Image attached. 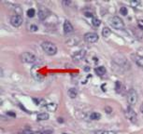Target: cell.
Segmentation results:
<instances>
[{"instance_id":"1","label":"cell","mask_w":143,"mask_h":134,"mask_svg":"<svg viewBox=\"0 0 143 134\" xmlns=\"http://www.w3.org/2000/svg\"><path fill=\"white\" fill-rule=\"evenodd\" d=\"M41 48L44 51L46 52V54L48 55H55L57 53V48L56 46L49 41H44L41 43Z\"/></svg>"},{"instance_id":"2","label":"cell","mask_w":143,"mask_h":134,"mask_svg":"<svg viewBox=\"0 0 143 134\" xmlns=\"http://www.w3.org/2000/svg\"><path fill=\"white\" fill-rule=\"evenodd\" d=\"M109 24L114 28V29H117V30H123L124 28V21L120 18L119 16H113L111 17L109 21Z\"/></svg>"},{"instance_id":"3","label":"cell","mask_w":143,"mask_h":134,"mask_svg":"<svg viewBox=\"0 0 143 134\" xmlns=\"http://www.w3.org/2000/svg\"><path fill=\"white\" fill-rule=\"evenodd\" d=\"M124 115H125V117H126L131 123H133V124L137 123V121H138V116H137V114H136L135 110L133 109L131 106H128L126 109H125V111H124Z\"/></svg>"},{"instance_id":"4","label":"cell","mask_w":143,"mask_h":134,"mask_svg":"<svg viewBox=\"0 0 143 134\" xmlns=\"http://www.w3.org/2000/svg\"><path fill=\"white\" fill-rule=\"evenodd\" d=\"M21 59L25 63H34L37 61V57L31 52H24L21 55Z\"/></svg>"},{"instance_id":"5","label":"cell","mask_w":143,"mask_h":134,"mask_svg":"<svg viewBox=\"0 0 143 134\" xmlns=\"http://www.w3.org/2000/svg\"><path fill=\"white\" fill-rule=\"evenodd\" d=\"M138 101V93L135 90H130L127 94V102L129 105H135Z\"/></svg>"},{"instance_id":"6","label":"cell","mask_w":143,"mask_h":134,"mask_svg":"<svg viewBox=\"0 0 143 134\" xmlns=\"http://www.w3.org/2000/svg\"><path fill=\"white\" fill-rule=\"evenodd\" d=\"M23 22H24L23 17L20 14H15L10 18V23L14 27H20L22 25Z\"/></svg>"},{"instance_id":"7","label":"cell","mask_w":143,"mask_h":134,"mask_svg":"<svg viewBox=\"0 0 143 134\" xmlns=\"http://www.w3.org/2000/svg\"><path fill=\"white\" fill-rule=\"evenodd\" d=\"M98 38L99 37H98V35L96 33L90 32V33H87L84 35V39L89 43H95V42L98 41Z\"/></svg>"},{"instance_id":"8","label":"cell","mask_w":143,"mask_h":134,"mask_svg":"<svg viewBox=\"0 0 143 134\" xmlns=\"http://www.w3.org/2000/svg\"><path fill=\"white\" fill-rule=\"evenodd\" d=\"M86 55V50L85 49H81V50H78V51L74 52V54L72 55V59L76 62H79V61H81L85 57Z\"/></svg>"},{"instance_id":"9","label":"cell","mask_w":143,"mask_h":134,"mask_svg":"<svg viewBox=\"0 0 143 134\" xmlns=\"http://www.w3.org/2000/svg\"><path fill=\"white\" fill-rule=\"evenodd\" d=\"M38 15V19L40 20V21H44L46 18H48L49 17V15H50V11H49L46 8L42 7V8H39Z\"/></svg>"},{"instance_id":"10","label":"cell","mask_w":143,"mask_h":134,"mask_svg":"<svg viewBox=\"0 0 143 134\" xmlns=\"http://www.w3.org/2000/svg\"><path fill=\"white\" fill-rule=\"evenodd\" d=\"M114 62L118 64V65H120V66H122V67H124L125 64L126 65H128V63H127V61H126V59L124 57H123L122 55H117V59H114Z\"/></svg>"},{"instance_id":"11","label":"cell","mask_w":143,"mask_h":134,"mask_svg":"<svg viewBox=\"0 0 143 134\" xmlns=\"http://www.w3.org/2000/svg\"><path fill=\"white\" fill-rule=\"evenodd\" d=\"M64 32L65 34H70L73 32V26L69 21H65L64 22Z\"/></svg>"},{"instance_id":"12","label":"cell","mask_w":143,"mask_h":134,"mask_svg":"<svg viewBox=\"0 0 143 134\" xmlns=\"http://www.w3.org/2000/svg\"><path fill=\"white\" fill-rule=\"evenodd\" d=\"M133 60L137 63V65H138L139 67H142L143 68V57L142 56H136V55H133Z\"/></svg>"},{"instance_id":"13","label":"cell","mask_w":143,"mask_h":134,"mask_svg":"<svg viewBox=\"0 0 143 134\" xmlns=\"http://www.w3.org/2000/svg\"><path fill=\"white\" fill-rule=\"evenodd\" d=\"M49 114L48 113H39V114H38V115H37V119H38V121H42V120H48L49 119Z\"/></svg>"},{"instance_id":"14","label":"cell","mask_w":143,"mask_h":134,"mask_svg":"<svg viewBox=\"0 0 143 134\" xmlns=\"http://www.w3.org/2000/svg\"><path fill=\"white\" fill-rule=\"evenodd\" d=\"M95 72L97 76L101 77V76L106 74V68L104 66H97L96 68H95Z\"/></svg>"},{"instance_id":"15","label":"cell","mask_w":143,"mask_h":134,"mask_svg":"<svg viewBox=\"0 0 143 134\" xmlns=\"http://www.w3.org/2000/svg\"><path fill=\"white\" fill-rule=\"evenodd\" d=\"M68 94L71 99H75L76 97H77V95H78V90L74 88H69V90H68Z\"/></svg>"},{"instance_id":"16","label":"cell","mask_w":143,"mask_h":134,"mask_svg":"<svg viewBox=\"0 0 143 134\" xmlns=\"http://www.w3.org/2000/svg\"><path fill=\"white\" fill-rule=\"evenodd\" d=\"M111 35V31L109 28L108 27H104L102 30V36L103 37H105V38H107V37H109V36Z\"/></svg>"},{"instance_id":"17","label":"cell","mask_w":143,"mask_h":134,"mask_svg":"<svg viewBox=\"0 0 143 134\" xmlns=\"http://www.w3.org/2000/svg\"><path fill=\"white\" fill-rule=\"evenodd\" d=\"M100 117H101V115L99 113L94 112L90 115V119L91 120H98V119H100Z\"/></svg>"},{"instance_id":"18","label":"cell","mask_w":143,"mask_h":134,"mask_svg":"<svg viewBox=\"0 0 143 134\" xmlns=\"http://www.w3.org/2000/svg\"><path fill=\"white\" fill-rule=\"evenodd\" d=\"M94 134H116L114 131L111 130H105V129H99V130H95Z\"/></svg>"},{"instance_id":"19","label":"cell","mask_w":143,"mask_h":134,"mask_svg":"<svg viewBox=\"0 0 143 134\" xmlns=\"http://www.w3.org/2000/svg\"><path fill=\"white\" fill-rule=\"evenodd\" d=\"M46 108L49 110V111H50V112H54V111L56 110L57 106H56V104H55V103H52V102H51V103H48V104H47Z\"/></svg>"},{"instance_id":"20","label":"cell","mask_w":143,"mask_h":134,"mask_svg":"<svg viewBox=\"0 0 143 134\" xmlns=\"http://www.w3.org/2000/svg\"><path fill=\"white\" fill-rule=\"evenodd\" d=\"M92 24L94 25L95 27H98V26L101 24V22H100V20H98L97 18H93Z\"/></svg>"},{"instance_id":"21","label":"cell","mask_w":143,"mask_h":134,"mask_svg":"<svg viewBox=\"0 0 143 134\" xmlns=\"http://www.w3.org/2000/svg\"><path fill=\"white\" fill-rule=\"evenodd\" d=\"M35 14H36V10L34 8H29L27 10V16L29 17V18H33V17L35 16Z\"/></svg>"},{"instance_id":"22","label":"cell","mask_w":143,"mask_h":134,"mask_svg":"<svg viewBox=\"0 0 143 134\" xmlns=\"http://www.w3.org/2000/svg\"><path fill=\"white\" fill-rule=\"evenodd\" d=\"M120 13H121L122 15H124V16H126L127 14H128V9H127V8L122 7V8H120Z\"/></svg>"},{"instance_id":"23","label":"cell","mask_w":143,"mask_h":134,"mask_svg":"<svg viewBox=\"0 0 143 134\" xmlns=\"http://www.w3.org/2000/svg\"><path fill=\"white\" fill-rule=\"evenodd\" d=\"M51 133H52V130H51V129H46V130L36 132V134H51Z\"/></svg>"},{"instance_id":"24","label":"cell","mask_w":143,"mask_h":134,"mask_svg":"<svg viewBox=\"0 0 143 134\" xmlns=\"http://www.w3.org/2000/svg\"><path fill=\"white\" fill-rule=\"evenodd\" d=\"M140 4V2L139 1H132V2H130V5L132 6V7H138V5Z\"/></svg>"},{"instance_id":"25","label":"cell","mask_w":143,"mask_h":134,"mask_svg":"<svg viewBox=\"0 0 143 134\" xmlns=\"http://www.w3.org/2000/svg\"><path fill=\"white\" fill-rule=\"evenodd\" d=\"M30 30L32 31V32H36V31H38V26L35 24H32L30 26Z\"/></svg>"},{"instance_id":"26","label":"cell","mask_w":143,"mask_h":134,"mask_svg":"<svg viewBox=\"0 0 143 134\" xmlns=\"http://www.w3.org/2000/svg\"><path fill=\"white\" fill-rule=\"evenodd\" d=\"M120 88H121V82L120 81H117L116 82V91L117 92H120Z\"/></svg>"},{"instance_id":"27","label":"cell","mask_w":143,"mask_h":134,"mask_svg":"<svg viewBox=\"0 0 143 134\" xmlns=\"http://www.w3.org/2000/svg\"><path fill=\"white\" fill-rule=\"evenodd\" d=\"M105 112L107 113V114H111V112H112V109H111V107L106 106L105 107Z\"/></svg>"},{"instance_id":"28","label":"cell","mask_w":143,"mask_h":134,"mask_svg":"<svg viewBox=\"0 0 143 134\" xmlns=\"http://www.w3.org/2000/svg\"><path fill=\"white\" fill-rule=\"evenodd\" d=\"M23 134H36V132L32 131V130H30V129H26V130H24L23 132Z\"/></svg>"},{"instance_id":"29","label":"cell","mask_w":143,"mask_h":134,"mask_svg":"<svg viewBox=\"0 0 143 134\" xmlns=\"http://www.w3.org/2000/svg\"><path fill=\"white\" fill-rule=\"evenodd\" d=\"M7 115H10V116H14V117H15V114H14V113H10V112H8V113H7Z\"/></svg>"},{"instance_id":"30","label":"cell","mask_w":143,"mask_h":134,"mask_svg":"<svg viewBox=\"0 0 143 134\" xmlns=\"http://www.w3.org/2000/svg\"><path fill=\"white\" fill-rule=\"evenodd\" d=\"M70 1H64V2H63V5H69V4H70Z\"/></svg>"},{"instance_id":"31","label":"cell","mask_w":143,"mask_h":134,"mask_svg":"<svg viewBox=\"0 0 143 134\" xmlns=\"http://www.w3.org/2000/svg\"><path fill=\"white\" fill-rule=\"evenodd\" d=\"M86 17H91L92 16V13H86V15H85Z\"/></svg>"},{"instance_id":"32","label":"cell","mask_w":143,"mask_h":134,"mask_svg":"<svg viewBox=\"0 0 143 134\" xmlns=\"http://www.w3.org/2000/svg\"><path fill=\"white\" fill-rule=\"evenodd\" d=\"M140 111H141V113L143 114V103L141 104V106H140Z\"/></svg>"},{"instance_id":"33","label":"cell","mask_w":143,"mask_h":134,"mask_svg":"<svg viewBox=\"0 0 143 134\" xmlns=\"http://www.w3.org/2000/svg\"><path fill=\"white\" fill-rule=\"evenodd\" d=\"M58 121H59L60 123H62V122H63V120H62V118H59V119H58Z\"/></svg>"},{"instance_id":"34","label":"cell","mask_w":143,"mask_h":134,"mask_svg":"<svg viewBox=\"0 0 143 134\" xmlns=\"http://www.w3.org/2000/svg\"><path fill=\"white\" fill-rule=\"evenodd\" d=\"M63 134H67V133H63Z\"/></svg>"}]
</instances>
